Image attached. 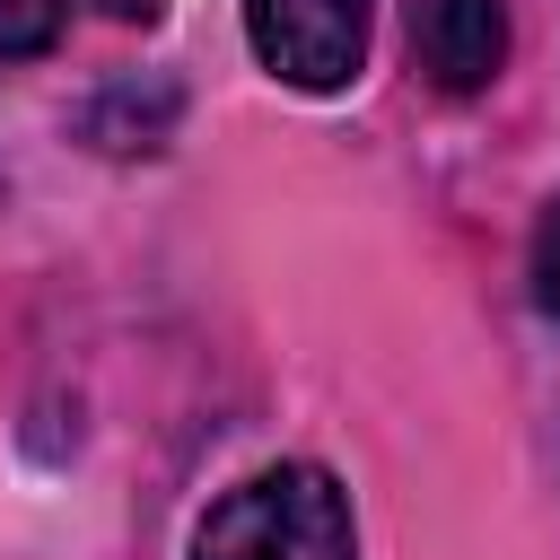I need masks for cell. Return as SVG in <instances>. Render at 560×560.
Returning a JSON list of instances; mask_svg holds the SVG:
<instances>
[{"label":"cell","mask_w":560,"mask_h":560,"mask_svg":"<svg viewBox=\"0 0 560 560\" xmlns=\"http://www.w3.org/2000/svg\"><path fill=\"white\" fill-rule=\"evenodd\" d=\"M192 560H359L350 499L324 464H271L201 516Z\"/></svg>","instance_id":"6da1fadb"},{"label":"cell","mask_w":560,"mask_h":560,"mask_svg":"<svg viewBox=\"0 0 560 560\" xmlns=\"http://www.w3.org/2000/svg\"><path fill=\"white\" fill-rule=\"evenodd\" d=\"M245 35L271 79L332 96L368 61V0H245Z\"/></svg>","instance_id":"7a4b0ae2"},{"label":"cell","mask_w":560,"mask_h":560,"mask_svg":"<svg viewBox=\"0 0 560 560\" xmlns=\"http://www.w3.org/2000/svg\"><path fill=\"white\" fill-rule=\"evenodd\" d=\"M411 52L446 96H472L508 61V9L499 0H411Z\"/></svg>","instance_id":"3957f363"},{"label":"cell","mask_w":560,"mask_h":560,"mask_svg":"<svg viewBox=\"0 0 560 560\" xmlns=\"http://www.w3.org/2000/svg\"><path fill=\"white\" fill-rule=\"evenodd\" d=\"M61 18H70V0H0V61L44 52L61 35Z\"/></svg>","instance_id":"277c9868"},{"label":"cell","mask_w":560,"mask_h":560,"mask_svg":"<svg viewBox=\"0 0 560 560\" xmlns=\"http://www.w3.org/2000/svg\"><path fill=\"white\" fill-rule=\"evenodd\" d=\"M534 306L560 324V192H551L542 219H534Z\"/></svg>","instance_id":"5b68a950"},{"label":"cell","mask_w":560,"mask_h":560,"mask_svg":"<svg viewBox=\"0 0 560 560\" xmlns=\"http://www.w3.org/2000/svg\"><path fill=\"white\" fill-rule=\"evenodd\" d=\"M105 18H122V26H149V18H158V0H105Z\"/></svg>","instance_id":"8992f818"}]
</instances>
